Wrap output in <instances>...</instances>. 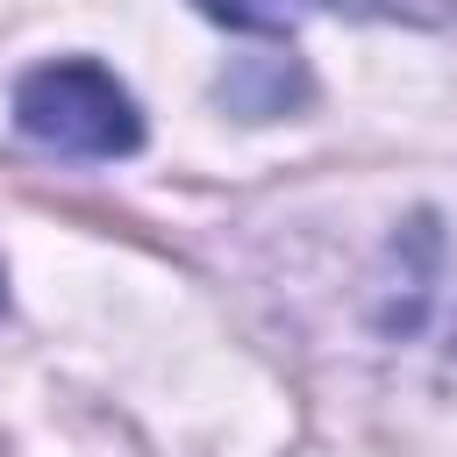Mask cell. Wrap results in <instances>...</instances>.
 Segmentation results:
<instances>
[{
  "instance_id": "1",
  "label": "cell",
  "mask_w": 457,
  "mask_h": 457,
  "mask_svg": "<svg viewBox=\"0 0 457 457\" xmlns=\"http://www.w3.org/2000/svg\"><path fill=\"white\" fill-rule=\"evenodd\" d=\"M14 121L36 143L71 150V157H129L143 143L136 100L114 86V71H100L86 57H64V64L29 71L14 86Z\"/></svg>"
},
{
  "instance_id": "2",
  "label": "cell",
  "mask_w": 457,
  "mask_h": 457,
  "mask_svg": "<svg viewBox=\"0 0 457 457\" xmlns=\"http://www.w3.org/2000/svg\"><path fill=\"white\" fill-rule=\"evenodd\" d=\"M214 21H228V29H293L307 7H321V14H386V21H436L443 7L436 0H200Z\"/></svg>"
}]
</instances>
